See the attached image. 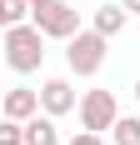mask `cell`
<instances>
[{
	"mask_svg": "<svg viewBox=\"0 0 140 145\" xmlns=\"http://www.w3.org/2000/svg\"><path fill=\"white\" fill-rule=\"evenodd\" d=\"M0 50H5V65H10L15 75H35L40 60H45V35H40L35 20H25V25H5Z\"/></svg>",
	"mask_w": 140,
	"mask_h": 145,
	"instance_id": "1",
	"label": "cell"
},
{
	"mask_svg": "<svg viewBox=\"0 0 140 145\" xmlns=\"http://www.w3.org/2000/svg\"><path fill=\"white\" fill-rule=\"evenodd\" d=\"M105 55H110V40H105L95 25H85L80 35L65 40V65H70V75H80V80H95V75L105 70Z\"/></svg>",
	"mask_w": 140,
	"mask_h": 145,
	"instance_id": "2",
	"label": "cell"
},
{
	"mask_svg": "<svg viewBox=\"0 0 140 145\" xmlns=\"http://www.w3.org/2000/svg\"><path fill=\"white\" fill-rule=\"evenodd\" d=\"M30 20L40 25V35H45V40H60V45H65L70 35H80V30H85V25H80V10H75V5H65V0H50V5H40Z\"/></svg>",
	"mask_w": 140,
	"mask_h": 145,
	"instance_id": "3",
	"label": "cell"
},
{
	"mask_svg": "<svg viewBox=\"0 0 140 145\" xmlns=\"http://www.w3.org/2000/svg\"><path fill=\"white\" fill-rule=\"evenodd\" d=\"M115 120H120V100H115L110 90H85L80 95V130H115Z\"/></svg>",
	"mask_w": 140,
	"mask_h": 145,
	"instance_id": "4",
	"label": "cell"
},
{
	"mask_svg": "<svg viewBox=\"0 0 140 145\" xmlns=\"http://www.w3.org/2000/svg\"><path fill=\"white\" fill-rule=\"evenodd\" d=\"M40 110L45 115H70V110H80V95H75V85H70V75H50V80H40Z\"/></svg>",
	"mask_w": 140,
	"mask_h": 145,
	"instance_id": "5",
	"label": "cell"
},
{
	"mask_svg": "<svg viewBox=\"0 0 140 145\" xmlns=\"http://www.w3.org/2000/svg\"><path fill=\"white\" fill-rule=\"evenodd\" d=\"M0 110H5V120H35V115H40V90H30V85H10Z\"/></svg>",
	"mask_w": 140,
	"mask_h": 145,
	"instance_id": "6",
	"label": "cell"
},
{
	"mask_svg": "<svg viewBox=\"0 0 140 145\" xmlns=\"http://www.w3.org/2000/svg\"><path fill=\"white\" fill-rule=\"evenodd\" d=\"M90 25H95L100 35H105V40H115V35H120V30L130 25V10H125V5H115V0H110V5H95Z\"/></svg>",
	"mask_w": 140,
	"mask_h": 145,
	"instance_id": "7",
	"label": "cell"
},
{
	"mask_svg": "<svg viewBox=\"0 0 140 145\" xmlns=\"http://www.w3.org/2000/svg\"><path fill=\"white\" fill-rule=\"evenodd\" d=\"M25 140L30 145H60V130H55V115H35V120H25Z\"/></svg>",
	"mask_w": 140,
	"mask_h": 145,
	"instance_id": "8",
	"label": "cell"
},
{
	"mask_svg": "<svg viewBox=\"0 0 140 145\" xmlns=\"http://www.w3.org/2000/svg\"><path fill=\"white\" fill-rule=\"evenodd\" d=\"M30 15H35L30 0H0V25H25Z\"/></svg>",
	"mask_w": 140,
	"mask_h": 145,
	"instance_id": "9",
	"label": "cell"
},
{
	"mask_svg": "<svg viewBox=\"0 0 140 145\" xmlns=\"http://www.w3.org/2000/svg\"><path fill=\"white\" fill-rule=\"evenodd\" d=\"M115 145H140V115H120L115 120V130H110Z\"/></svg>",
	"mask_w": 140,
	"mask_h": 145,
	"instance_id": "10",
	"label": "cell"
},
{
	"mask_svg": "<svg viewBox=\"0 0 140 145\" xmlns=\"http://www.w3.org/2000/svg\"><path fill=\"white\" fill-rule=\"evenodd\" d=\"M65 145H100V135H95V130H80V135H70Z\"/></svg>",
	"mask_w": 140,
	"mask_h": 145,
	"instance_id": "11",
	"label": "cell"
},
{
	"mask_svg": "<svg viewBox=\"0 0 140 145\" xmlns=\"http://www.w3.org/2000/svg\"><path fill=\"white\" fill-rule=\"evenodd\" d=\"M120 5H125V10H130V15H140V0H120Z\"/></svg>",
	"mask_w": 140,
	"mask_h": 145,
	"instance_id": "12",
	"label": "cell"
},
{
	"mask_svg": "<svg viewBox=\"0 0 140 145\" xmlns=\"http://www.w3.org/2000/svg\"><path fill=\"white\" fill-rule=\"evenodd\" d=\"M30 5H35V10H40V5H50V0H30Z\"/></svg>",
	"mask_w": 140,
	"mask_h": 145,
	"instance_id": "13",
	"label": "cell"
},
{
	"mask_svg": "<svg viewBox=\"0 0 140 145\" xmlns=\"http://www.w3.org/2000/svg\"><path fill=\"white\" fill-rule=\"evenodd\" d=\"M135 100H140V80H135Z\"/></svg>",
	"mask_w": 140,
	"mask_h": 145,
	"instance_id": "14",
	"label": "cell"
}]
</instances>
